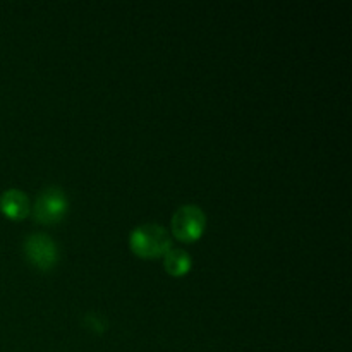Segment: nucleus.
<instances>
[{"label":"nucleus","mask_w":352,"mask_h":352,"mask_svg":"<svg viewBox=\"0 0 352 352\" xmlns=\"http://www.w3.org/2000/svg\"><path fill=\"white\" fill-rule=\"evenodd\" d=\"M165 270L172 277H184L192 267V258L188 251L179 250V248H170L164 254Z\"/></svg>","instance_id":"6"},{"label":"nucleus","mask_w":352,"mask_h":352,"mask_svg":"<svg viewBox=\"0 0 352 352\" xmlns=\"http://www.w3.org/2000/svg\"><path fill=\"white\" fill-rule=\"evenodd\" d=\"M206 227V215L199 206L184 205L172 215V234L182 243H192L203 236Z\"/></svg>","instance_id":"3"},{"label":"nucleus","mask_w":352,"mask_h":352,"mask_svg":"<svg viewBox=\"0 0 352 352\" xmlns=\"http://www.w3.org/2000/svg\"><path fill=\"white\" fill-rule=\"evenodd\" d=\"M24 254L40 270H50L58 261L57 244L47 234H30L24 241Z\"/></svg>","instance_id":"4"},{"label":"nucleus","mask_w":352,"mask_h":352,"mask_svg":"<svg viewBox=\"0 0 352 352\" xmlns=\"http://www.w3.org/2000/svg\"><path fill=\"white\" fill-rule=\"evenodd\" d=\"M129 248L138 256L155 260L170 250L172 237L168 230L158 223H143L131 232Z\"/></svg>","instance_id":"1"},{"label":"nucleus","mask_w":352,"mask_h":352,"mask_svg":"<svg viewBox=\"0 0 352 352\" xmlns=\"http://www.w3.org/2000/svg\"><path fill=\"white\" fill-rule=\"evenodd\" d=\"M0 210L12 220H23L31 213V203L21 189H7L0 196Z\"/></svg>","instance_id":"5"},{"label":"nucleus","mask_w":352,"mask_h":352,"mask_svg":"<svg viewBox=\"0 0 352 352\" xmlns=\"http://www.w3.org/2000/svg\"><path fill=\"white\" fill-rule=\"evenodd\" d=\"M67 210L69 199L64 189L57 188V186H50V188H45L38 195L36 201L31 206V215L38 223L54 226V223H58L67 215Z\"/></svg>","instance_id":"2"}]
</instances>
